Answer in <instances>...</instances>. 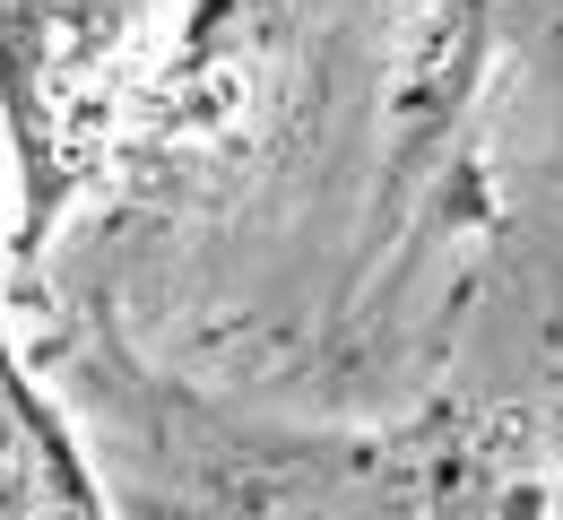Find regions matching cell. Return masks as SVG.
<instances>
[{
	"instance_id": "7a4b0ae2",
	"label": "cell",
	"mask_w": 563,
	"mask_h": 520,
	"mask_svg": "<svg viewBox=\"0 0 563 520\" xmlns=\"http://www.w3.org/2000/svg\"><path fill=\"white\" fill-rule=\"evenodd\" d=\"M140 44L147 0H0V140L26 243H53L96 191L140 87Z\"/></svg>"
},
{
	"instance_id": "3957f363",
	"label": "cell",
	"mask_w": 563,
	"mask_h": 520,
	"mask_svg": "<svg viewBox=\"0 0 563 520\" xmlns=\"http://www.w3.org/2000/svg\"><path fill=\"white\" fill-rule=\"evenodd\" d=\"M0 520H113L104 460L53 408V390L35 381L9 321H0Z\"/></svg>"
},
{
	"instance_id": "6da1fadb",
	"label": "cell",
	"mask_w": 563,
	"mask_h": 520,
	"mask_svg": "<svg viewBox=\"0 0 563 520\" xmlns=\"http://www.w3.org/2000/svg\"><path fill=\"white\" fill-rule=\"evenodd\" d=\"M104 451L131 520H424L451 468L424 443H286L261 425H200L174 390L131 381Z\"/></svg>"
},
{
	"instance_id": "277c9868",
	"label": "cell",
	"mask_w": 563,
	"mask_h": 520,
	"mask_svg": "<svg viewBox=\"0 0 563 520\" xmlns=\"http://www.w3.org/2000/svg\"><path fill=\"white\" fill-rule=\"evenodd\" d=\"M529 520H563V495H555V504H547V512H529Z\"/></svg>"
}]
</instances>
